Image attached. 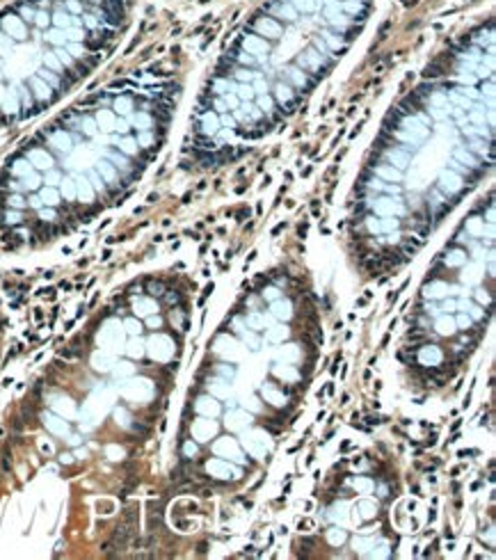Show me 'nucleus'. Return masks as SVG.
<instances>
[{
  "label": "nucleus",
  "mask_w": 496,
  "mask_h": 560,
  "mask_svg": "<svg viewBox=\"0 0 496 560\" xmlns=\"http://www.w3.org/2000/svg\"><path fill=\"white\" fill-rule=\"evenodd\" d=\"M348 510H350V503H346V501H341V503H336L332 508V512H329V519L332 522H336L339 526H343L348 519Z\"/></svg>",
  "instance_id": "nucleus-26"
},
{
  "label": "nucleus",
  "mask_w": 496,
  "mask_h": 560,
  "mask_svg": "<svg viewBox=\"0 0 496 560\" xmlns=\"http://www.w3.org/2000/svg\"><path fill=\"white\" fill-rule=\"evenodd\" d=\"M215 371H217V375H220V378L229 380V382L236 378V368H233V366H229V364H220L217 368H215Z\"/></svg>",
  "instance_id": "nucleus-40"
},
{
  "label": "nucleus",
  "mask_w": 496,
  "mask_h": 560,
  "mask_svg": "<svg viewBox=\"0 0 496 560\" xmlns=\"http://www.w3.org/2000/svg\"><path fill=\"white\" fill-rule=\"evenodd\" d=\"M53 409H55V414H60L62 419H73L75 416V405L71 398L67 396H60L53 400Z\"/></svg>",
  "instance_id": "nucleus-18"
},
{
  "label": "nucleus",
  "mask_w": 496,
  "mask_h": 560,
  "mask_svg": "<svg viewBox=\"0 0 496 560\" xmlns=\"http://www.w3.org/2000/svg\"><path fill=\"white\" fill-rule=\"evenodd\" d=\"M195 409L199 412L201 416H211V419H215V416H220L222 405L217 403V398L208 393V396H199V398H197Z\"/></svg>",
  "instance_id": "nucleus-10"
},
{
  "label": "nucleus",
  "mask_w": 496,
  "mask_h": 560,
  "mask_svg": "<svg viewBox=\"0 0 496 560\" xmlns=\"http://www.w3.org/2000/svg\"><path fill=\"white\" fill-rule=\"evenodd\" d=\"M126 354H128L131 359L144 357V341L140 339V334H138V336H133V339L126 343Z\"/></svg>",
  "instance_id": "nucleus-25"
},
{
  "label": "nucleus",
  "mask_w": 496,
  "mask_h": 560,
  "mask_svg": "<svg viewBox=\"0 0 496 560\" xmlns=\"http://www.w3.org/2000/svg\"><path fill=\"white\" fill-rule=\"evenodd\" d=\"M190 430H192V439H195L197 444H208V441L217 434L220 423L213 421L211 416H199V419L192 421V428H190Z\"/></svg>",
  "instance_id": "nucleus-4"
},
{
  "label": "nucleus",
  "mask_w": 496,
  "mask_h": 560,
  "mask_svg": "<svg viewBox=\"0 0 496 560\" xmlns=\"http://www.w3.org/2000/svg\"><path fill=\"white\" fill-rule=\"evenodd\" d=\"M375 172H377V176H382L384 181H400L402 178V172L396 170L393 165H380Z\"/></svg>",
  "instance_id": "nucleus-28"
},
{
  "label": "nucleus",
  "mask_w": 496,
  "mask_h": 560,
  "mask_svg": "<svg viewBox=\"0 0 496 560\" xmlns=\"http://www.w3.org/2000/svg\"><path fill=\"white\" fill-rule=\"evenodd\" d=\"M462 176H460L458 172H453V170H444L439 174V188L444 190V192H448V195H455V192H460L462 190Z\"/></svg>",
  "instance_id": "nucleus-12"
},
{
  "label": "nucleus",
  "mask_w": 496,
  "mask_h": 560,
  "mask_svg": "<svg viewBox=\"0 0 496 560\" xmlns=\"http://www.w3.org/2000/svg\"><path fill=\"white\" fill-rule=\"evenodd\" d=\"M373 210H375L377 215H382V217H393V215H402V213H405V206L400 204V199H393V197H382V199H377V202H375Z\"/></svg>",
  "instance_id": "nucleus-7"
},
{
  "label": "nucleus",
  "mask_w": 496,
  "mask_h": 560,
  "mask_svg": "<svg viewBox=\"0 0 496 560\" xmlns=\"http://www.w3.org/2000/svg\"><path fill=\"white\" fill-rule=\"evenodd\" d=\"M300 346H295V343H288V346H283L277 350V359L279 361H283V364H295L297 359H300Z\"/></svg>",
  "instance_id": "nucleus-24"
},
{
  "label": "nucleus",
  "mask_w": 496,
  "mask_h": 560,
  "mask_svg": "<svg viewBox=\"0 0 496 560\" xmlns=\"http://www.w3.org/2000/svg\"><path fill=\"white\" fill-rule=\"evenodd\" d=\"M455 325H458V329H471V327H473V320H471V315H469V314L460 311V315L455 318Z\"/></svg>",
  "instance_id": "nucleus-39"
},
{
  "label": "nucleus",
  "mask_w": 496,
  "mask_h": 560,
  "mask_svg": "<svg viewBox=\"0 0 496 560\" xmlns=\"http://www.w3.org/2000/svg\"><path fill=\"white\" fill-rule=\"evenodd\" d=\"M249 425H251V416L247 414V409H231V412L226 414V428L229 430H240V432H245Z\"/></svg>",
  "instance_id": "nucleus-9"
},
{
  "label": "nucleus",
  "mask_w": 496,
  "mask_h": 560,
  "mask_svg": "<svg viewBox=\"0 0 496 560\" xmlns=\"http://www.w3.org/2000/svg\"><path fill=\"white\" fill-rule=\"evenodd\" d=\"M464 272H469V277H466V275L462 277V281H464V283H478V281H480V275H478V272H480V263H473L471 268L464 270Z\"/></svg>",
  "instance_id": "nucleus-38"
},
{
  "label": "nucleus",
  "mask_w": 496,
  "mask_h": 560,
  "mask_svg": "<svg viewBox=\"0 0 496 560\" xmlns=\"http://www.w3.org/2000/svg\"><path fill=\"white\" fill-rule=\"evenodd\" d=\"M352 547H354V551H359V554H368V549H375V540H373V537H368V540H364V537H354Z\"/></svg>",
  "instance_id": "nucleus-36"
},
{
  "label": "nucleus",
  "mask_w": 496,
  "mask_h": 560,
  "mask_svg": "<svg viewBox=\"0 0 496 560\" xmlns=\"http://www.w3.org/2000/svg\"><path fill=\"white\" fill-rule=\"evenodd\" d=\"M423 295L427 300H441V297L448 295V286L444 281H430L423 286Z\"/></svg>",
  "instance_id": "nucleus-22"
},
{
  "label": "nucleus",
  "mask_w": 496,
  "mask_h": 560,
  "mask_svg": "<svg viewBox=\"0 0 496 560\" xmlns=\"http://www.w3.org/2000/svg\"><path fill=\"white\" fill-rule=\"evenodd\" d=\"M44 425L48 432H53L55 437H69L71 428H69V423L64 421L60 414H55V412H46L44 414Z\"/></svg>",
  "instance_id": "nucleus-8"
},
{
  "label": "nucleus",
  "mask_w": 496,
  "mask_h": 560,
  "mask_svg": "<svg viewBox=\"0 0 496 560\" xmlns=\"http://www.w3.org/2000/svg\"><path fill=\"white\" fill-rule=\"evenodd\" d=\"M279 295H282V293H279V288H265V290H263V297H265V300H270V302H275Z\"/></svg>",
  "instance_id": "nucleus-49"
},
{
  "label": "nucleus",
  "mask_w": 496,
  "mask_h": 560,
  "mask_svg": "<svg viewBox=\"0 0 496 560\" xmlns=\"http://www.w3.org/2000/svg\"><path fill=\"white\" fill-rule=\"evenodd\" d=\"M106 455L110 459H121L124 457V448H119V446H107L106 448Z\"/></svg>",
  "instance_id": "nucleus-45"
},
{
  "label": "nucleus",
  "mask_w": 496,
  "mask_h": 560,
  "mask_svg": "<svg viewBox=\"0 0 496 560\" xmlns=\"http://www.w3.org/2000/svg\"><path fill=\"white\" fill-rule=\"evenodd\" d=\"M213 453L220 455V457H229L231 462H238V464H245L247 462V457L243 455V451H240V446H238V441L233 439V437H222V439L215 441Z\"/></svg>",
  "instance_id": "nucleus-5"
},
{
  "label": "nucleus",
  "mask_w": 496,
  "mask_h": 560,
  "mask_svg": "<svg viewBox=\"0 0 496 560\" xmlns=\"http://www.w3.org/2000/svg\"><path fill=\"white\" fill-rule=\"evenodd\" d=\"M124 332H128L131 336H138L140 332H142V322L138 320V318H128V320H124Z\"/></svg>",
  "instance_id": "nucleus-37"
},
{
  "label": "nucleus",
  "mask_w": 496,
  "mask_h": 560,
  "mask_svg": "<svg viewBox=\"0 0 496 560\" xmlns=\"http://www.w3.org/2000/svg\"><path fill=\"white\" fill-rule=\"evenodd\" d=\"M357 510L361 512V519H375L377 515V505L373 501H359Z\"/></svg>",
  "instance_id": "nucleus-35"
},
{
  "label": "nucleus",
  "mask_w": 496,
  "mask_h": 560,
  "mask_svg": "<svg viewBox=\"0 0 496 560\" xmlns=\"http://www.w3.org/2000/svg\"><path fill=\"white\" fill-rule=\"evenodd\" d=\"M245 407H249L251 412H261V405H258L256 398H249V400H245Z\"/></svg>",
  "instance_id": "nucleus-51"
},
{
  "label": "nucleus",
  "mask_w": 496,
  "mask_h": 560,
  "mask_svg": "<svg viewBox=\"0 0 496 560\" xmlns=\"http://www.w3.org/2000/svg\"><path fill=\"white\" fill-rule=\"evenodd\" d=\"M110 371H112V375L117 380H121V378H131L133 373H135V366L128 364V361H114V366Z\"/></svg>",
  "instance_id": "nucleus-30"
},
{
  "label": "nucleus",
  "mask_w": 496,
  "mask_h": 560,
  "mask_svg": "<svg viewBox=\"0 0 496 560\" xmlns=\"http://www.w3.org/2000/svg\"><path fill=\"white\" fill-rule=\"evenodd\" d=\"M352 487H354L359 494H371V491L375 490V480L366 478V476H357V478L352 480Z\"/></svg>",
  "instance_id": "nucleus-31"
},
{
  "label": "nucleus",
  "mask_w": 496,
  "mask_h": 560,
  "mask_svg": "<svg viewBox=\"0 0 496 560\" xmlns=\"http://www.w3.org/2000/svg\"><path fill=\"white\" fill-rule=\"evenodd\" d=\"M288 336H290V329L286 327V322H282V325H270V327L265 329V341H268V343H283Z\"/></svg>",
  "instance_id": "nucleus-20"
},
{
  "label": "nucleus",
  "mask_w": 496,
  "mask_h": 560,
  "mask_svg": "<svg viewBox=\"0 0 496 560\" xmlns=\"http://www.w3.org/2000/svg\"><path fill=\"white\" fill-rule=\"evenodd\" d=\"M476 302L478 304H487V307H492V295L487 293L485 288H478L476 290Z\"/></svg>",
  "instance_id": "nucleus-43"
},
{
  "label": "nucleus",
  "mask_w": 496,
  "mask_h": 560,
  "mask_svg": "<svg viewBox=\"0 0 496 560\" xmlns=\"http://www.w3.org/2000/svg\"><path fill=\"white\" fill-rule=\"evenodd\" d=\"M133 311H135V315L146 318V315H151V314H158V302L153 300V297H138V300L133 302Z\"/></svg>",
  "instance_id": "nucleus-16"
},
{
  "label": "nucleus",
  "mask_w": 496,
  "mask_h": 560,
  "mask_svg": "<svg viewBox=\"0 0 496 560\" xmlns=\"http://www.w3.org/2000/svg\"><path fill=\"white\" fill-rule=\"evenodd\" d=\"M270 325H275V315H272V314H258V311H251V314L245 318V327L254 329V332H258V329H268Z\"/></svg>",
  "instance_id": "nucleus-14"
},
{
  "label": "nucleus",
  "mask_w": 496,
  "mask_h": 560,
  "mask_svg": "<svg viewBox=\"0 0 496 560\" xmlns=\"http://www.w3.org/2000/svg\"><path fill=\"white\" fill-rule=\"evenodd\" d=\"M441 359H444V352L437 346H423L419 350V364L425 366V368H437L441 364Z\"/></svg>",
  "instance_id": "nucleus-11"
},
{
  "label": "nucleus",
  "mask_w": 496,
  "mask_h": 560,
  "mask_svg": "<svg viewBox=\"0 0 496 560\" xmlns=\"http://www.w3.org/2000/svg\"><path fill=\"white\" fill-rule=\"evenodd\" d=\"M272 375L279 378V380H283V382H297V380H300V373H297L293 366L283 364V361L272 364Z\"/></svg>",
  "instance_id": "nucleus-15"
},
{
  "label": "nucleus",
  "mask_w": 496,
  "mask_h": 560,
  "mask_svg": "<svg viewBox=\"0 0 496 560\" xmlns=\"http://www.w3.org/2000/svg\"><path fill=\"white\" fill-rule=\"evenodd\" d=\"M423 311H425L427 315H439V311H441V309L437 307V304H434V302H425V304H423Z\"/></svg>",
  "instance_id": "nucleus-48"
},
{
  "label": "nucleus",
  "mask_w": 496,
  "mask_h": 560,
  "mask_svg": "<svg viewBox=\"0 0 496 560\" xmlns=\"http://www.w3.org/2000/svg\"><path fill=\"white\" fill-rule=\"evenodd\" d=\"M441 311H446V314L458 311V309H455V300H444V304H441Z\"/></svg>",
  "instance_id": "nucleus-50"
},
{
  "label": "nucleus",
  "mask_w": 496,
  "mask_h": 560,
  "mask_svg": "<svg viewBox=\"0 0 496 560\" xmlns=\"http://www.w3.org/2000/svg\"><path fill=\"white\" fill-rule=\"evenodd\" d=\"M434 329H437V334H441V336H453V334L458 332V325H455V318H453L451 314H444L439 315L437 320H434Z\"/></svg>",
  "instance_id": "nucleus-19"
},
{
  "label": "nucleus",
  "mask_w": 496,
  "mask_h": 560,
  "mask_svg": "<svg viewBox=\"0 0 496 560\" xmlns=\"http://www.w3.org/2000/svg\"><path fill=\"white\" fill-rule=\"evenodd\" d=\"M144 352H149V357L153 361H167L174 354V343L165 334H153L144 343Z\"/></svg>",
  "instance_id": "nucleus-2"
},
{
  "label": "nucleus",
  "mask_w": 496,
  "mask_h": 560,
  "mask_svg": "<svg viewBox=\"0 0 496 560\" xmlns=\"http://www.w3.org/2000/svg\"><path fill=\"white\" fill-rule=\"evenodd\" d=\"M146 290H149L153 297H160V295H165V290H167V288H165L163 281H149V283H146Z\"/></svg>",
  "instance_id": "nucleus-42"
},
{
  "label": "nucleus",
  "mask_w": 496,
  "mask_h": 560,
  "mask_svg": "<svg viewBox=\"0 0 496 560\" xmlns=\"http://www.w3.org/2000/svg\"><path fill=\"white\" fill-rule=\"evenodd\" d=\"M446 265H448V268H460V265H466V252H464V249H453V252H448Z\"/></svg>",
  "instance_id": "nucleus-32"
},
{
  "label": "nucleus",
  "mask_w": 496,
  "mask_h": 560,
  "mask_svg": "<svg viewBox=\"0 0 496 560\" xmlns=\"http://www.w3.org/2000/svg\"><path fill=\"white\" fill-rule=\"evenodd\" d=\"M114 419H117V423H119L121 428H131V416H128V412L121 407L114 409Z\"/></svg>",
  "instance_id": "nucleus-41"
},
{
  "label": "nucleus",
  "mask_w": 496,
  "mask_h": 560,
  "mask_svg": "<svg viewBox=\"0 0 496 560\" xmlns=\"http://www.w3.org/2000/svg\"><path fill=\"white\" fill-rule=\"evenodd\" d=\"M270 314L275 315V320L288 322L293 318V302L286 297H277L275 302H270Z\"/></svg>",
  "instance_id": "nucleus-13"
},
{
  "label": "nucleus",
  "mask_w": 496,
  "mask_h": 560,
  "mask_svg": "<svg viewBox=\"0 0 496 560\" xmlns=\"http://www.w3.org/2000/svg\"><path fill=\"white\" fill-rule=\"evenodd\" d=\"M60 462H62V464H71V455H69V453L60 455Z\"/></svg>",
  "instance_id": "nucleus-54"
},
{
  "label": "nucleus",
  "mask_w": 496,
  "mask_h": 560,
  "mask_svg": "<svg viewBox=\"0 0 496 560\" xmlns=\"http://www.w3.org/2000/svg\"><path fill=\"white\" fill-rule=\"evenodd\" d=\"M165 295H167V302H170V304H176V302H178V295H176L174 290H165Z\"/></svg>",
  "instance_id": "nucleus-52"
},
{
  "label": "nucleus",
  "mask_w": 496,
  "mask_h": 560,
  "mask_svg": "<svg viewBox=\"0 0 496 560\" xmlns=\"http://www.w3.org/2000/svg\"><path fill=\"white\" fill-rule=\"evenodd\" d=\"M208 389H211V396H215V398H226L229 393H231V384H229V380H224V378H213L211 382H208Z\"/></svg>",
  "instance_id": "nucleus-23"
},
{
  "label": "nucleus",
  "mask_w": 496,
  "mask_h": 560,
  "mask_svg": "<svg viewBox=\"0 0 496 560\" xmlns=\"http://www.w3.org/2000/svg\"><path fill=\"white\" fill-rule=\"evenodd\" d=\"M183 453H185V457H197V444L185 441V444H183Z\"/></svg>",
  "instance_id": "nucleus-47"
},
{
  "label": "nucleus",
  "mask_w": 496,
  "mask_h": 560,
  "mask_svg": "<svg viewBox=\"0 0 496 560\" xmlns=\"http://www.w3.org/2000/svg\"><path fill=\"white\" fill-rule=\"evenodd\" d=\"M261 398H263L265 403H270L272 407H283L286 405V396H283L282 391H277L272 384H263L261 386Z\"/></svg>",
  "instance_id": "nucleus-17"
},
{
  "label": "nucleus",
  "mask_w": 496,
  "mask_h": 560,
  "mask_svg": "<svg viewBox=\"0 0 496 560\" xmlns=\"http://www.w3.org/2000/svg\"><path fill=\"white\" fill-rule=\"evenodd\" d=\"M240 336H243V343H245L249 350H258V348H261V339H258V334L254 332V329L245 327L243 332H240Z\"/></svg>",
  "instance_id": "nucleus-33"
},
{
  "label": "nucleus",
  "mask_w": 496,
  "mask_h": 560,
  "mask_svg": "<svg viewBox=\"0 0 496 560\" xmlns=\"http://www.w3.org/2000/svg\"><path fill=\"white\" fill-rule=\"evenodd\" d=\"M172 322L181 329V311H172Z\"/></svg>",
  "instance_id": "nucleus-53"
},
{
  "label": "nucleus",
  "mask_w": 496,
  "mask_h": 560,
  "mask_svg": "<svg viewBox=\"0 0 496 560\" xmlns=\"http://www.w3.org/2000/svg\"><path fill=\"white\" fill-rule=\"evenodd\" d=\"M215 352L222 354V357L229 359V361H238V359L243 357V348H240L233 339H229V336H220V339L215 341Z\"/></svg>",
  "instance_id": "nucleus-6"
},
{
  "label": "nucleus",
  "mask_w": 496,
  "mask_h": 560,
  "mask_svg": "<svg viewBox=\"0 0 496 560\" xmlns=\"http://www.w3.org/2000/svg\"><path fill=\"white\" fill-rule=\"evenodd\" d=\"M464 227L471 236H485V220L483 217H469Z\"/></svg>",
  "instance_id": "nucleus-34"
},
{
  "label": "nucleus",
  "mask_w": 496,
  "mask_h": 560,
  "mask_svg": "<svg viewBox=\"0 0 496 560\" xmlns=\"http://www.w3.org/2000/svg\"><path fill=\"white\" fill-rule=\"evenodd\" d=\"M243 444H245L247 453L256 459H263L265 453H268L270 446H272L270 437H268L263 430H249V432H245L243 434Z\"/></svg>",
  "instance_id": "nucleus-1"
},
{
  "label": "nucleus",
  "mask_w": 496,
  "mask_h": 560,
  "mask_svg": "<svg viewBox=\"0 0 496 560\" xmlns=\"http://www.w3.org/2000/svg\"><path fill=\"white\" fill-rule=\"evenodd\" d=\"M217 128H220V119H217V114L206 112L204 117H201V131L206 133V135H215Z\"/></svg>",
  "instance_id": "nucleus-27"
},
{
  "label": "nucleus",
  "mask_w": 496,
  "mask_h": 560,
  "mask_svg": "<svg viewBox=\"0 0 496 560\" xmlns=\"http://www.w3.org/2000/svg\"><path fill=\"white\" fill-rule=\"evenodd\" d=\"M92 366H94L99 373H106L114 366V357L110 352H106V350H99V352L92 354Z\"/></svg>",
  "instance_id": "nucleus-21"
},
{
  "label": "nucleus",
  "mask_w": 496,
  "mask_h": 560,
  "mask_svg": "<svg viewBox=\"0 0 496 560\" xmlns=\"http://www.w3.org/2000/svg\"><path fill=\"white\" fill-rule=\"evenodd\" d=\"M206 473L211 476V478L215 480H238L240 476H243V471H240L238 466H233L231 462H226V459H220V457H213V459H208L206 462Z\"/></svg>",
  "instance_id": "nucleus-3"
},
{
  "label": "nucleus",
  "mask_w": 496,
  "mask_h": 560,
  "mask_svg": "<svg viewBox=\"0 0 496 560\" xmlns=\"http://www.w3.org/2000/svg\"><path fill=\"white\" fill-rule=\"evenodd\" d=\"M346 540H348V533L341 526H334V528L327 530V542L332 547H341V544H346Z\"/></svg>",
  "instance_id": "nucleus-29"
},
{
  "label": "nucleus",
  "mask_w": 496,
  "mask_h": 560,
  "mask_svg": "<svg viewBox=\"0 0 496 560\" xmlns=\"http://www.w3.org/2000/svg\"><path fill=\"white\" fill-rule=\"evenodd\" d=\"M466 314L471 315V320H483V318H485V311H483V307H480V304H471Z\"/></svg>",
  "instance_id": "nucleus-44"
},
{
  "label": "nucleus",
  "mask_w": 496,
  "mask_h": 560,
  "mask_svg": "<svg viewBox=\"0 0 496 560\" xmlns=\"http://www.w3.org/2000/svg\"><path fill=\"white\" fill-rule=\"evenodd\" d=\"M146 325H149L151 329H158L160 325H163V318L158 314H151V315H146Z\"/></svg>",
  "instance_id": "nucleus-46"
}]
</instances>
